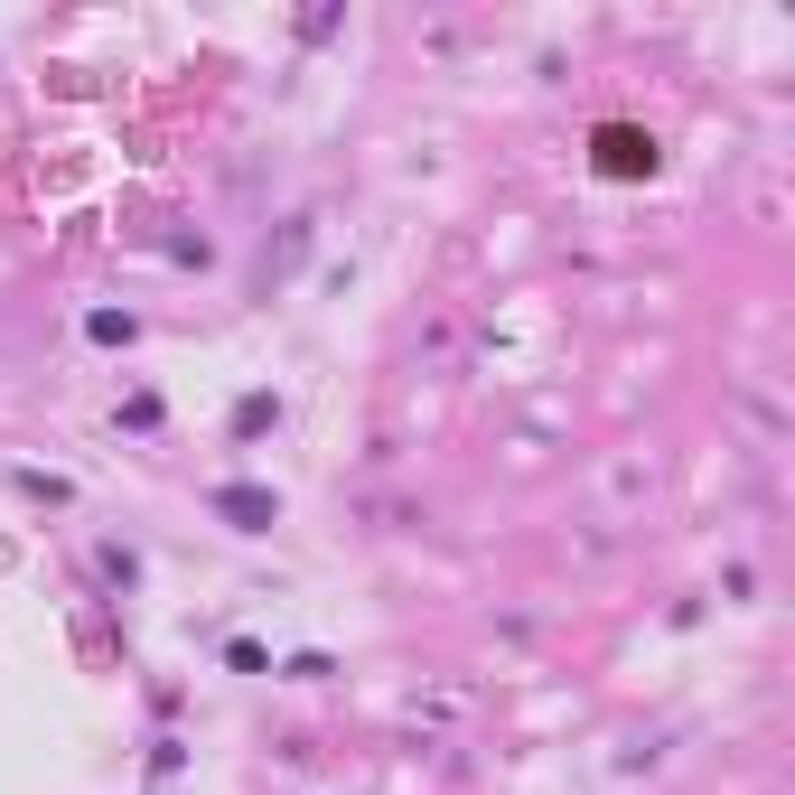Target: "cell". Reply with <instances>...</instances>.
Listing matches in <instances>:
<instances>
[{
	"mask_svg": "<svg viewBox=\"0 0 795 795\" xmlns=\"http://www.w3.org/2000/svg\"><path fill=\"white\" fill-rule=\"evenodd\" d=\"M225 664H234V674H272V655H262L253 636H234V646H225Z\"/></svg>",
	"mask_w": 795,
	"mask_h": 795,
	"instance_id": "cell-3",
	"label": "cell"
},
{
	"mask_svg": "<svg viewBox=\"0 0 795 795\" xmlns=\"http://www.w3.org/2000/svg\"><path fill=\"white\" fill-rule=\"evenodd\" d=\"M207 506L225 514L234 534H272V524H281V496H272V487H215Z\"/></svg>",
	"mask_w": 795,
	"mask_h": 795,
	"instance_id": "cell-1",
	"label": "cell"
},
{
	"mask_svg": "<svg viewBox=\"0 0 795 795\" xmlns=\"http://www.w3.org/2000/svg\"><path fill=\"white\" fill-rule=\"evenodd\" d=\"M599 169L636 178V169H655V140H636V132H599Z\"/></svg>",
	"mask_w": 795,
	"mask_h": 795,
	"instance_id": "cell-2",
	"label": "cell"
},
{
	"mask_svg": "<svg viewBox=\"0 0 795 795\" xmlns=\"http://www.w3.org/2000/svg\"><path fill=\"white\" fill-rule=\"evenodd\" d=\"M85 327H94V337H103V347H132V319H122V309H94Z\"/></svg>",
	"mask_w": 795,
	"mask_h": 795,
	"instance_id": "cell-4",
	"label": "cell"
},
{
	"mask_svg": "<svg viewBox=\"0 0 795 795\" xmlns=\"http://www.w3.org/2000/svg\"><path fill=\"white\" fill-rule=\"evenodd\" d=\"M272 412H281L272 394H244V402H234V431H262V421H272Z\"/></svg>",
	"mask_w": 795,
	"mask_h": 795,
	"instance_id": "cell-5",
	"label": "cell"
}]
</instances>
